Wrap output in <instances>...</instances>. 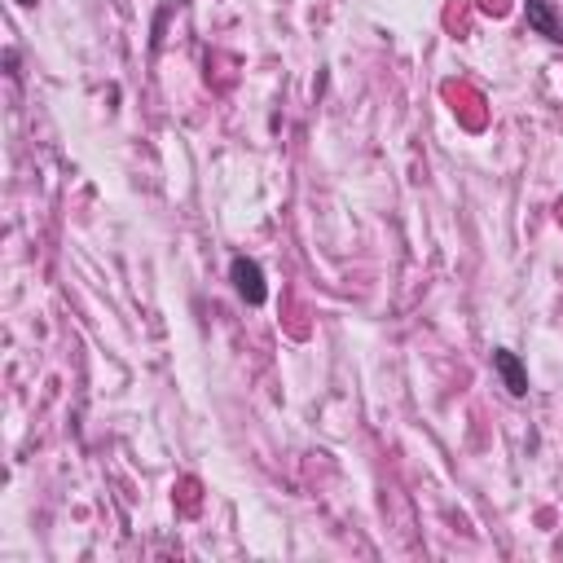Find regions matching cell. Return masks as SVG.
<instances>
[{
	"instance_id": "7a4b0ae2",
	"label": "cell",
	"mask_w": 563,
	"mask_h": 563,
	"mask_svg": "<svg viewBox=\"0 0 563 563\" xmlns=\"http://www.w3.org/2000/svg\"><path fill=\"white\" fill-rule=\"evenodd\" d=\"M493 370H498L502 379H506L511 396H524V392H528V374H524V366H520V357H515V352H506V348L493 352Z\"/></svg>"
},
{
	"instance_id": "277c9868",
	"label": "cell",
	"mask_w": 563,
	"mask_h": 563,
	"mask_svg": "<svg viewBox=\"0 0 563 563\" xmlns=\"http://www.w3.org/2000/svg\"><path fill=\"white\" fill-rule=\"evenodd\" d=\"M18 5H36V0H18Z\"/></svg>"
},
{
	"instance_id": "3957f363",
	"label": "cell",
	"mask_w": 563,
	"mask_h": 563,
	"mask_svg": "<svg viewBox=\"0 0 563 563\" xmlns=\"http://www.w3.org/2000/svg\"><path fill=\"white\" fill-rule=\"evenodd\" d=\"M528 27L542 31L546 40H563V22L555 18V9H550V0H528Z\"/></svg>"
},
{
	"instance_id": "6da1fadb",
	"label": "cell",
	"mask_w": 563,
	"mask_h": 563,
	"mask_svg": "<svg viewBox=\"0 0 563 563\" xmlns=\"http://www.w3.org/2000/svg\"><path fill=\"white\" fill-rule=\"evenodd\" d=\"M229 273H234V286H238V295L247 304H264V300H269V291H264V273H260L256 260L238 256L234 264H229Z\"/></svg>"
}]
</instances>
